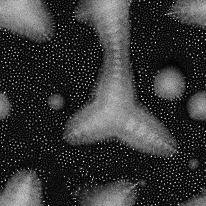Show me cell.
I'll return each instance as SVG.
<instances>
[{"label":"cell","mask_w":206,"mask_h":206,"mask_svg":"<svg viewBox=\"0 0 206 206\" xmlns=\"http://www.w3.org/2000/svg\"><path fill=\"white\" fill-rule=\"evenodd\" d=\"M206 3L203 0L177 1L166 14L186 25L205 27Z\"/></svg>","instance_id":"3957f363"},{"label":"cell","mask_w":206,"mask_h":206,"mask_svg":"<svg viewBox=\"0 0 206 206\" xmlns=\"http://www.w3.org/2000/svg\"><path fill=\"white\" fill-rule=\"evenodd\" d=\"M7 204L28 205L39 204L42 197L41 181L32 170L18 171L7 182L2 193Z\"/></svg>","instance_id":"6da1fadb"},{"label":"cell","mask_w":206,"mask_h":206,"mask_svg":"<svg viewBox=\"0 0 206 206\" xmlns=\"http://www.w3.org/2000/svg\"><path fill=\"white\" fill-rule=\"evenodd\" d=\"M154 89L158 96L163 100L172 101L178 99L184 94L186 82L182 72L173 66L163 68L155 76Z\"/></svg>","instance_id":"7a4b0ae2"},{"label":"cell","mask_w":206,"mask_h":206,"mask_svg":"<svg viewBox=\"0 0 206 206\" xmlns=\"http://www.w3.org/2000/svg\"><path fill=\"white\" fill-rule=\"evenodd\" d=\"M11 111V105L9 98L3 92L0 94V119L3 121L10 115Z\"/></svg>","instance_id":"5b68a950"},{"label":"cell","mask_w":206,"mask_h":206,"mask_svg":"<svg viewBox=\"0 0 206 206\" xmlns=\"http://www.w3.org/2000/svg\"><path fill=\"white\" fill-rule=\"evenodd\" d=\"M199 162L196 158H193L190 159L189 161L187 166L190 170L194 171L199 167Z\"/></svg>","instance_id":"52a82bcc"},{"label":"cell","mask_w":206,"mask_h":206,"mask_svg":"<svg viewBox=\"0 0 206 206\" xmlns=\"http://www.w3.org/2000/svg\"><path fill=\"white\" fill-rule=\"evenodd\" d=\"M48 107L55 111L60 110L63 108L65 101L63 97L61 94L56 93L49 96L47 99Z\"/></svg>","instance_id":"8992f818"},{"label":"cell","mask_w":206,"mask_h":206,"mask_svg":"<svg viewBox=\"0 0 206 206\" xmlns=\"http://www.w3.org/2000/svg\"><path fill=\"white\" fill-rule=\"evenodd\" d=\"M190 118L197 122H203L206 119V93L205 90L195 92L188 99L186 104Z\"/></svg>","instance_id":"277c9868"}]
</instances>
